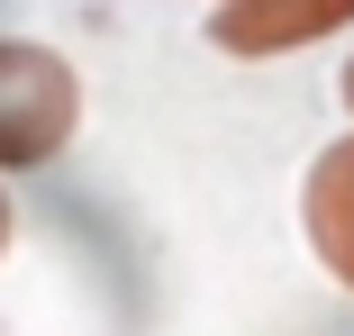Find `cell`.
I'll return each mask as SVG.
<instances>
[{
	"label": "cell",
	"mask_w": 354,
	"mask_h": 336,
	"mask_svg": "<svg viewBox=\"0 0 354 336\" xmlns=\"http://www.w3.org/2000/svg\"><path fill=\"white\" fill-rule=\"evenodd\" d=\"M336 100H345V118H354V55H345V73H336Z\"/></svg>",
	"instance_id": "cell-5"
},
{
	"label": "cell",
	"mask_w": 354,
	"mask_h": 336,
	"mask_svg": "<svg viewBox=\"0 0 354 336\" xmlns=\"http://www.w3.org/2000/svg\"><path fill=\"white\" fill-rule=\"evenodd\" d=\"M354 28V0H218V10L200 19V37L236 55V64H263V55H300L318 37Z\"/></svg>",
	"instance_id": "cell-2"
},
{
	"label": "cell",
	"mask_w": 354,
	"mask_h": 336,
	"mask_svg": "<svg viewBox=\"0 0 354 336\" xmlns=\"http://www.w3.org/2000/svg\"><path fill=\"white\" fill-rule=\"evenodd\" d=\"M19 245V209H10V191H0V254Z\"/></svg>",
	"instance_id": "cell-4"
},
{
	"label": "cell",
	"mask_w": 354,
	"mask_h": 336,
	"mask_svg": "<svg viewBox=\"0 0 354 336\" xmlns=\"http://www.w3.org/2000/svg\"><path fill=\"white\" fill-rule=\"evenodd\" d=\"M82 137V73L37 37H0V173H37Z\"/></svg>",
	"instance_id": "cell-1"
},
{
	"label": "cell",
	"mask_w": 354,
	"mask_h": 336,
	"mask_svg": "<svg viewBox=\"0 0 354 336\" xmlns=\"http://www.w3.org/2000/svg\"><path fill=\"white\" fill-rule=\"evenodd\" d=\"M300 236H309V254H318V273L354 300V137L318 146V164H309V182H300Z\"/></svg>",
	"instance_id": "cell-3"
}]
</instances>
